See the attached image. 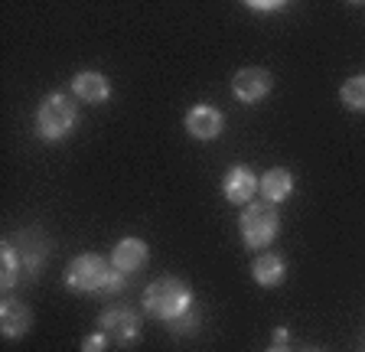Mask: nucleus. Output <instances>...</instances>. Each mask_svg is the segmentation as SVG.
Returning <instances> with one entry per match:
<instances>
[{"instance_id":"20","label":"nucleus","mask_w":365,"mask_h":352,"mask_svg":"<svg viewBox=\"0 0 365 352\" xmlns=\"http://www.w3.org/2000/svg\"><path fill=\"white\" fill-rule=\"evenodd\" d=\"M248 7L267 14V10H284V0H248Z\"/></svg>"},{"instance_id":"17","label":"nucleus","mask_w":365,"mask_h":352,"mask_svg":"<svg viewBox=\"0 0 365 352\" xmlns=\"http://www.w3.org/2000/svg\"><path fill=\"white\" fill-rule=\"evenodd\" d=\"M196 326H199V316L192 314V310H190V314H182V316H176V320L170 323V329H173L176 336H182V333H192Z\"/></svg>"},{"instance_id":"16","label":"nucleus","mask_w":365,"mask_h":352,"mask_svg":"<svg viewBox=\"0 0 365 352\" xmlns=\"http://www.w3.org/2000/svg\"><path fill=\"white\" fill-rule=\"evenodd\" d=\"M342 101L352 111H365V76H352L349 82L342 85Z\"/></svg>"},{"instance_id":"10","label":"nucleus","mask_w":365,"mask_h":352,"mask_svg":"<svg viewBox=\"0 0 365 352\" xmlns=\"http://www.w3.org/2000/svg\"><path fill=\"white\" fill-rule=\"evenodd\" d=\"M258 180H255V173H251L248 167H232L225 173V183H222V190H225V200L235 202V206H242V202H251V196L258 192Z\"/></svg>"},{"instance_id":"15","label":"nucleus","mask_w":365,"mask_h":352,"mask_svg":"<svg viewBox=\"0 0 365 352\" xmlns=\"http://www.w3.org/2000/svg\"><path fill=\"white\" fill-rule=\"evenodd\" d=\"M0 268H4V274H0V284H4V291H10L16 284V277H20V258H16L14 245H4L0 248Z\"/></svg>"},{"instance_id":"11","label":"nucleus","mask_w":365,"mask_h":352,"mask_svg":"<svg viewBox=\"0 0 365 352\" xmlns=\"http://www.w3.org/2000/svg\"><path fill=\"white\" fill-rule=\"evenodd\" d=\"M30 326H33V314L26 304L7 300V304L0 306V329H4L7 339H20L23 333H30Z\"/></svg>"},{"instance_id":"5","label":"nucleus","mask_w":365,"mask_h":352,"mask_svg":"<svg viewBox=\"0 0 365 352\" xmlns=\"http://www.w3.org/2000/svg\"><path fill=\"white\" fill-rule=\"evenodd\" d=\"M98 326L114 346H130L140 336V316L128 306H111L98 316Z\"/></svg>"},{"instance_id":"19","label":"nucleus","mask_w":365,"mask_h":352,"mask_svg":"<svg viewBox=\"0 0 365 352\" xmlns=\"http://www.w3.org/2000/svg\"><path fill=\"white\" fill-rule=\"evenodd\" d=\"M108 343H111V339H108L105 333L98 329V333H91V336L82 343V352H105V349H108Z\"/></svg>"},{"instance_id":"12","label":"nucleus","mask_w":365,"mask_h":352,"mask_svg":"<svg viewBox=\"0 0 365 352\" xmlns=\"http://www.w3.org/2000/svg\"><path fill=\"white\" fill-rule=\"evenodd\" d=\"M72 92H76V98H82L85 105H101V101H108V95H111V85H108V78L101 76V72H78V76L72 78Z\"/></svg>"},{"instance_id":"13","label":"nucleus","mask_w":365,"mask_h":352,"mask_svg":"<svg viewBox=\"0 0 365 352\" xmlns=\"http://www.w3.org/2000/svg\"><path fill=\"white\" fill-rule=\"evenodd\" d=\"M251 274H255V281L261 284V287H277V284L284 281V274H287V268H284V258L281 254H261V258H255V268H251Z\"/></svg>"},{"instance_id":"7","label":"nucleus","mask_w":365,"mask_h":352,"mask_svg":"<svg viewBox=\"0 0 365 352\" xmlns=\"http://www.w3.org/2000/svg\"><path fill=\"white\" fill-rule=\"evenodd\" d=\"M271 76H267L264 69H255V66H248V69H242L235 78H232V92H235L238 101H245V105H255V101L267 98L271 95Z\"/></svg>"},{"instance_id":"2","label":"nucleus","mask_w":365,"mask_h":352,"mask_svg":"<svg viewBox=\"0 0 365 352\" xmlns=\"http://www.w3.org/2000/svg\"><path fill=\"white\" fill-rule=\"evenodd\" d=\"M76 121H78L76 101L66 98V95H49V98H43V105H39V111H36V130H39V138H46V140L68 138L72 128H76Z\"/></svg>"},{"instance_id":"21","label":"nucleus","mask_w":365,"mask_h":352,"mask_svg":"<svg viewBox=\"0 0 365 352\" xmlns=\"http://www.w3.org/2000/svg\"><path fill=\"white\" fill-rule=\"evenodd\" d=\"M271 352H290V349H284V346H274V349Z\"/></svg>"},{"instance_id":"8","label":"nucleus","mask_w":365,"mask_h":352,"mask_svg":"<svg viewBox=\"0 0 365 352\" xmlns=\"http://www.w3.org/2000/svg\"><path fill=\"white\" fill-rule=\"evenodd\" d=\"M222 128H225V118H222V111L212 105H196L190 115H186V130H190L196 140H215L222 134Z\"/></svg>"},{"instance_id":"18","label":"nucleus","mask_w":365,"mask_h":352,"mask_svg":"<svg viewBox=\"0 0 365 352\" xmlns=\"http://www.w3.org/2000/svg\"><path fill=\"white\" fill-rule=\"evenodd\" d=\"M124 284H128V274L118 271V268H111V274H108V281H105V294H121Z\"/></svg>"},{"instance_id":"6","label":"nucleus","mask_w":365,"mask_h":352,"mask_svg":"<svg viewBox=\"0 0 365 352\" xmlns=\"http://www.w3.org/2000/svg\"><path fill=\"white\" fill-rule=\"evenodd\" d=\"M10 245H14L16 258H20V268L30 271V277H36L39 268L46 264V258H49V242L39 232H20Z\"/></svg>"},{"instance_id":"14","label":"nucleus","mask_w":365,"mask_h":352,"mask_svg":"<svg viewBox=\"0 0 365 352\" xmlns=\"http://www.w3.org/2000/svg\"><path fill=\"white\" fill-rule=\"evenodd\" d=\"M261 192H264V200L271 202H284L294 192V176L287 170H267L264 180H261Z\"/></svg>"},{"instance_id":"3","label":"nucleus","mask_w":365,"mask_h":352,"mask_svg":"<svg viewBox=\"0 0 365 352\" xmlns=\"http://www.w3.org/2000/svg\"><path fill=\"white\" fill-rule=\"evenodd\" d=\"M281 229V215L271 202H251L242 215V238L248 248H267Z\"/></svg>"},{"instance_id":"4","label":"nucleus","mask_w":365,"mask_h":352,"mask_svg":"<svg viewBox=\"0 0 365 352\" xmlns=\"http://www.w3.org/2000/svg\"><path fill=\"white\" fill-rule=\"evenodd\" d=\"M108 274H111V268H108L105 258H98V254H78V258L66 268V284L78 294L105 291Z\"/></svg>"},{"instance_id":"1","label":"nucleus","mask_w":365,"mask_h":352,"mask_svg":"<svg viewBox=\"0 0 365 352\" xmlns=\"http://www.w3.org/2000/svg\"><path fill=\"white\" fill-rule=\"evenodd\" d=\"M144 310L150 316H157V320L173 323L176 316L192 310V294L176 277H160V281H153L144 291Z\"/></svg>"},{"instance_id":"9","label":"nucleus","mask_w":365,"mask_h":352,"mask_svg":"<svg viewBox=\"0 0 365 352\" xmlns=\"http://www.w3.org/2000/svg\"><path fill=\"white\" fill-rule=\"evenodd\" d=\"M147 258H150V252H147V242H140V238H124L111 252V264L118 271H124V274L140 271L147 264Z\"/></svg>"}]
</instances>
